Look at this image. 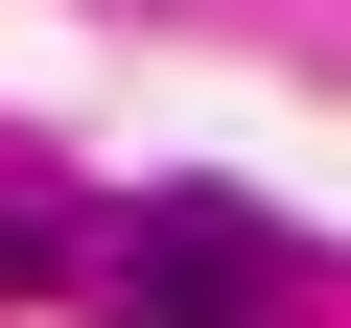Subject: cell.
<instances>
[{
    "label": "cell",
    "instance_id": "obj_1",
    "mask_svg": "<svg viewBox=\"0 0 351 328\" xmlns=\"http://www.w3.org/2000/svg\"><path fill=\"white\" fill-rule=\"evenodd\" d=\"M258 281H281V235H258V211H211V188L141 235V328H234Z\"/></svg>",
    "mask_w": 351,
    "mask_h": 328
}]
</instances>
